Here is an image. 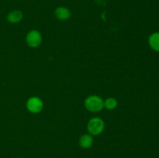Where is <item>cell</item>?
Segmentation results:
<instances>
[{
	"label": "cell",
	"instance_id": "obj_1",
	"mask_svg": "<svg viewBox=\"0 0 159 158\" xmlns=\"http://www.w3.org/2000/svg\"><path fill=\"white\" fill-rule=\"evenodd\" d=\"M85 107L91 112H98L104 108V101L98 95H89L85 99Z\"/></svg>",
	"mask_w": 159,
	"mask_h": 158
},
{
	"label": "cell",
	"instance_id": "obj_2",
	"mask_svg": "<svg viewBox=\"0 0 159 158\" xmlns=\"http://www.w3.org/2000/svg\"><path fill=\"white\" fill-rule=\"evenodd\" d=\"M104 128H105V123L103 120L98 117L92 118L87 124L88 131L92 136H98L101 134L103 132Z\"/></svg>",
	"mask_w": 159,
	"mask_h": 158
},
{
	"label": "cell",
	"instance_id": "obj_3",
	"mask_svg": "<svg viewBox=\"0 0 159 158\" xmlns=\"http://www.w3.org/2000/svg\"><path fill=\"white\" fill-rule=\"evenodd\" d=\"M26 108L32 113H39L43 108V102L40 98L33 96L26 102Z\"/></svg>",
	"mask_w": 159,
	"mask_h": 158
},
{
	"label": "cell",
	"instance_id": "obj_4",
	"mask_svg": "<svg viewBox=\"0 0 159 158\" xmlns=\"http://www.w3.org/2000/svg\"><path fill=\"white\" fill-rule=\"evenodd\" d=\"M26 41L30 47L36 48L40 45L42 42V36L39 31L31 30L27 33L26 37Z\"/></svg>",
	"mask_w": 159,
	"mask_h": 158
},
{
	"label": "cell",
	"instance_id": "obj_5",
	"mask_svg": "<svg viewBox=\"0 0 159 158\" xmlns=\"http://www.w3.org/2000/svg\"><path fill=\"white\" fill-rule=\"evenodd\" d=\"M54 15L59 20H67L71 17V11L66 7L59 6L54 10Z\"/></svg>",
	"mask_w": 159,
	"mask_h": 158
},
{
	"label": "cell",
	"instance_id": "obj_6",
	"mask_svg": "<svg viewBox=\"0 0 159 158\" xmlns=\"http://www.w3.org/2000/svg\"><path fill=\"white\" fill-rule=\"evenodd\" d=\"M23 18V14L20 10H12L8 13L6 19L7 21L11 24H16L20 23Z\"/></svg>",
	"mask_w": 159,
	"mask_h": 158
},
{
	"label": "cell",
	"instance_id": "obj_7",
	"mask_svg": "<svg viewBox=\"0 0 159 158\" xmlns=\"http://www.w3.org/2000/svg\"><path fill=\"white\" fill-rule=\"evenodd\" d=\"M149 46L155 52H159V32H155L148 37Z\"/></svg>",
	"mask_w": 159,
	"mask_h": 158
},
{
	"label": "cell",
	"instance_id": "obj_8",
	"mask_svg": "<svg viewBox=\"0 0 159 158\" xmlns=\"http://www.w3.org/2000/svg\"><path fill=\"white\" fill-rule=\"evenodd\" d=\"M79 145L83 149H89L93 146V137L91 134H84L79 139Z\"/></svg>",
	"mask_w": 159,
	"mask_h": 158
},
{
	"label": "cell",
	"instance_id": "obj_9",
	"mask_svg": "<svg viewBox=\"0 0 159 158\" xmlns=\"http://www.w3.org/2000/svg\"><path fill=\"white\" fill-rule=\"evenodd\" d=\"M118 102L114 98H108L104 101V107L108 110H113L117 107Z\"/></svg>",
	"mask_w": 159,
	"mask_h": 158
}]
</instances>
